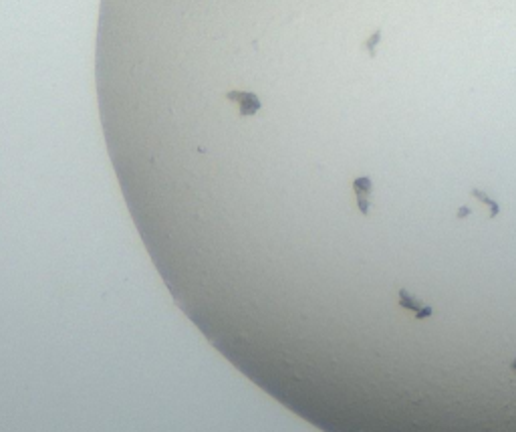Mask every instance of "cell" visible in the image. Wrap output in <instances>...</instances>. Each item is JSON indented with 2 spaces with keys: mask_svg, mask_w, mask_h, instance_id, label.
<instances>
[{
  "mask_svg": "<svg viewBox=\"0 0 516 432\" xmlns=\"http://www.w3.org/2000/svg\"><path fill=\"white\" fill-rule=\"evenodd\" d=\"M353 192H355V200H357V208L359 212L367 216L369 208H371V192H373V182L367 176H359L353 180Z\"/></svg>",
  "mask_w": 516,
  "mask_h": 432,
  "instance_id": "6da1fadb",
  "label": "cell"
},
{
  "mask_svg": "<svg viewBox=\"0 0 516 432\" xmlns=\"http://www.w3.org/2000/svg\"><path fill=\"white\" fill-rule=\"evenodd\" d=\"M399 305H401L403 309H407V311H414V313H416V319H428V317L434 315V309H432L430 305L422 303L418 297H414V295H411L409 291H405V289L399 291Z\"/></svg>",
  "mask_w": 516,
  "mask_h": 432,
  "instance_id": "7a4b0ae2",
  "label": "cell"
},
{
  "mask_svg": "<svg viewBox=\"0 0 516 432\" xmlns=\"http://www.w3.org/2000/svg\"><path fill=\"white\" fill-rule=\"evenodd\" d=\"M379 40H381V28L373 30V32L367 36V40L363 42V49H365V53H367L369 57H375V55H377V44H379Z\"/></svg>",
  "mask_w": 516,
  "mask_h": 432,
  "instance_id": "3957f363",
  "label": "cell"
},
{
  "mask_svg": "<svg viewBox=\"0 0 516 432\" xmlns=\"http://www.w3.org/2000/svg\"><path fill=\"white\" fill-rule=\"evenodd\" d=\"M472 194H474L476 198H480V200H482L486 206H490V216H496V214H498V210H500V208H498V204H496L494 200H490L486 194H482L480 190H472Z\"/></svg>",
  "mask_w": 516,
  "mask_h": 432,
  "instance_id": "277c9868",
  "label": "cell"
},
{
  "mask_svg": "<svg viewBox=\"0 0 516 432\" xmlns=\"http://www.w3.org/2000/svg\"><path fill=\"white\" fill-rule=\"evenodd\" d=\"M466 214H472V210H470V208H466V206H464V208H460V212H458V218H464V216H466Z\"/></svg>",
  "mask_w": 516,
  "mask_h": 432,
  "instance_id": "5b68a950",
  "label": "cell"
},
{
  "mask_svg": "<svg viewBox=\"0 0 516 432\" xmlns=\"http://www.w3.org/2000/svg\"><path fill=\"white\" fill-rule=\"evenodd\" d=\"M512 370H516V360H514V362H512Z\"/></svg>",
  "mask_w": 516,
  "mask_h": 432,
  "instance_id": "8992f818",
  "label": "cell"
}]
</instances>
